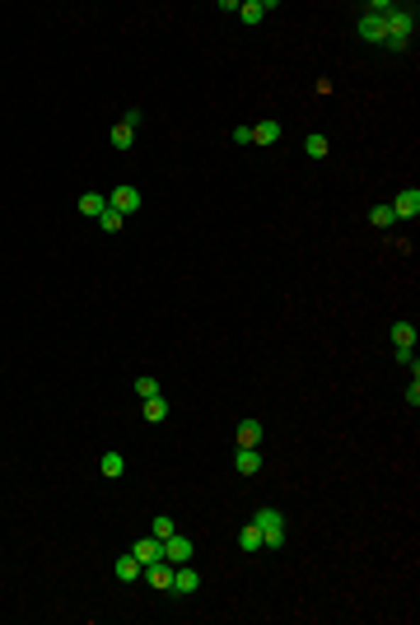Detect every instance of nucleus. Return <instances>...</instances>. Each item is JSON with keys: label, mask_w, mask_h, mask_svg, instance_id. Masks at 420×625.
I'll list each match as a JSON object with an SVG mask.
<instances>
[{"label": "nucleus", "mask_w": 420, "mask_h": 625, "mask_svg": "<svg viewBox=\"0 0 420 625\" xmlns=\"http://www.w3.org/2000/svg\"><path fill=\"white\" fill-rule=\"evenodd\" d=\"M131 140H136V131H131V126H112V150H131Z\"/></svg>", "instance_id": "22"}, {"label": "nucleus", "mask_w": 420, "mask_h": 625, "mask_svg": "<svg viewBox=\"0 0 420 625\" xmlns=\"http://www.w3.org/2000/svg\"><path fill=\"white\" fill-rule=\"evenodd\" d=\"M112 574H117V583H136V579H140V560L126 551V556L112 560Z\"/></svg>", "instance_id": "11"}, {"label": "nucleus", "mask_w": 420, "mask_h": 625, "mask_svg": "<svg viewBox=\"0 0 420 625\" xmlns=\"http://www.w3.org/2000/svg\"><path fill=\"white\" fill-rule=\"evenodd\" d=\"M407 406H411V411L420 406V383H416V378H411V388H407Z\"/></svg>", "instance_id": "27"}, {"label": "nucleus", "mask_w": 420, "mask_h": 625, "mask_svg": "<svg viewBox=\"0 0 420 625\" xmlns=\"http://www.w3.org/2000/svg\"><path fill=\"white\" fill-rule=\"evenodd\" d=\"M304 154H309V159H327V135H309V140H304Z\"/></svg>", "instance_id": "23"}, {"label": "nucleus", "mask_w": 420, "mask_h": 625, "mask_svg": "<svg viewBox=\"0 0 420 625\" xmlns=\"http://www.w3.org/2000/svg\"><path fill=\"white\" fill-rule=\"evenodd\" d=\"M99 224H103V229H108V234H117V229H122V224H126V215H122V210H112V205H108V210L99 215Z\"/></svg>", "instance_id": "25"}, {"label": "nucleus", "mask_w": 420, "mask_h": 625, "mask_svg": "<svg viewBox=\"0 0 420 625\" xmlns=\"http://www.w3.org/2000/svg\"><path fill=\"white\" fill-rule=\"evenodd\" d=\"M392 346L397 350H416V327L402 317V322H392Z\"/></svg>", "instance_id": "16"}, {"label": "nucleus", "mask_w": 420, "mask_h": 625, "mask_svg": "<svg viewBox=\"0 0 420 625\" xmlns=\"http://www.w3.org/2000/svg\"><path fill=\"white\" fill-rule=\"evenodd\" d=\"M197 588H201V574L192 570V560L187 565H173V588L168 592H197Z\"/></svg>", "instance_id": "7"}, {"label": "nucleus", "mask_w": 420, "mask_h": 625, "mask_svg": "<svg viewBox=\"0 0 420 625\" xmlns=\"http://www.w3.org/2000/svg\"><path fill=\"white\" fill-rule=\"evenodd\" d=\"M140 415H145V424L168 420V402H164V392H159V397H145V402H140Z\"/></svg>", "instance_id": "14"}, {"label": "nucleus", "mask_w": 420, "mask_h": 625, "mask_svg": "<svg viewBox=\"0 0 420 625\" xmlns=\"http://www.w3.org/2000/svg\"><path fill=\"white\" fill-rule=\"evenodd\" d=\"M131 556L140 560V570H145L150 560H159V556H164V541H159V536H140V541L131 546Z\"/></svg>", "instance_id": "12"}, {"label": "nucleus", "mask_w": 420, "mask_h": 625, "mask_svg": "<svg viewBox=\"0 0 420 625\" xmlns=\"http://www.w3.org/2000/svg\"><path fill=\"white\" fill-rule=\"evenodd\" d=\"M233 467H238V476H257L262 471V448H238L233 453Z\"/></svg>", "instance_id": "9"}, {"label": "nucleus", "mask_w": 420, "mask_h": 625, "mask_svg": "<svg viewBox=\"0 0 420 625\" xmlns=\"http://www.w3.org/2000/svg\"><path fill=\"white\" fill-rule=\"evenodd\" d=\"M140 579H150V588L168 592V588H173V565H168V560L159 556V560H150V565L140 570Z\"/></svg>", "instance_id": "4"}, {"label": "nucleus", "mask_w": 420, "mask_h": 625, "mask_svg": "<svg viewBox=\"0 0 420 625\" xmlns=\"http://www.w3.org/2000/svg\"><path fill=\"white\" fill-rule=\"evenodd\" d=\"M271 10H276V0H248V5H238V19H243L248 28H257Z\"/></svg>", "instance_id": "6"}, {"label": "nucleus", "mask_w": 420, "mask_h": 625, "mask_svg": "<svg viewBox=\"0 0 420 625\" xmlns=\"http://www.w3.org/2000/svg\"><path fill=\"white\" fill-rule=\"evenodd\" d=\"M108 205H112V210H122V215H136V210H140V191H136V187H117L108 196Z\"/></svg>", "instance_id": "8"}, {"label": "nucleus", "mask_w": 420, "mask_h": 625, "mask_svg": "<svg viewBox=\"0 0 420 625\" xmlns=\"http://www.w3.org/2000/svg\"><path fill=\"white\" fill-rule=\"evenodd\" d=\"M192 556H197V541H192V536H182V532L164 536V560L168 565H187Z\"/></svg>", "instance_id": "3"}, {"label": "nucleus", "mask_w": 420, "mask_h": 625, "mask_svg": "<svg viewBox=\"0 0 420 625\" xmlns=\"http://www.w3.org/2000/svg\"><path fill=\"white\" fill-rule=\"evenodd\" d=\"M238 448H262V420H238Z\"/></svg>", "instance_id": "15"}, {"label": "nucleus", "mask_w": 420, "mask_h": 625, "mask_svg": "<svg viewBox=\"0 0 420 625\" xmlns=\"http://www.w3.org/2000/svg\"><path fill=\"white\" fill-rule=\"evenodd\" d=\"M392 215H397V220H416V215H420V191L402 187L397 196H392Z\"/></svg>", "instance_id": "5"}, {"label": "nucleus", "mask_w": 420, "mask_h": 625, "mask_svg": "<svg viewBox=\"0 0 420 625\" xmlns=\"http://www.w3.org/2000/svg\"><path fill=\"white\" fill-rule=\"evenodd\" d=\"M159 392H164V388H159L155 373H140V378H136V397H140V402H145V397H159Z\"/></svg>", "instance_id": "20"}, {"label": "nucleus", "mask_w": 420, "mask_h": 625, "mask_svg": "<svg viewBox=\"0 0 420 625\" xmlns=\"http://www.w3.org/2000/svg\"><path fill=\"white\" fill-rule=\"evenodd\" d=\"M173 532H177V523H173L168 514H159L155 523H150V536H159V541H164V536H173Z\"/></svg>", "instance_id": "21"}, {"label": "nucleus", "mask_w": 420, "mask_h": 625, "mask_svg": "<svg viewBox=\"0 0 420 625\" xmlns=\"http://www.w3.org/2000/svg\"><path fill=\"white\" fill-rule=\"evenodd\" d=\"M355 33H360V43H374V47L387 38V33H383V19H374V14H360V23H355Z\"/></svg>", "instance_id": "10"}, {"label": "nucleus", "mask_w": 420, "mask_h": 625, "mask_svg": "<svg viewBox=\"0 0 420 625\" xmlns=\"http://www.w3.org/2000/svg\"><path fill=\"white\" fill-rule=\"evenodd\" d=\"M383 47L392 52H411V33H416V5H392L383 14Z\"/></svg>", "instance_id": "1"}, {"label": "nucleus", "mask_w": 420, "mask_h": 625, "mask_svg": "<svg viewBox=\"0 0 420 625\" xmlns=\"http://www.w3.org/2000/svg\"><path fill=\"white\" fill-rule=\"evenodd\" d=\"M99 471H103L108 480H117V476L126 471V458H122V453H103V458H99Z\"/></svg>", "instance_id": "17"}, {"label": "nucleus", "mask_w": 420, "mask_h": 625, "mask_svg": "<svg viewBox=\"0 0 420 625\" xmlns=\"http://www.w3.org/2000/svg\"><path fill=\"white\" fill-rule=\"evenodd\" d=\"M238 546H243L248 556H257V551H262V532H257V523H243V532H238Z\"/></svg>", "instance_id": "19"}, {"label": "nucleus", "mask_w": 420, "mask_h": 625, "mask_svg": "<svg viewBox=\"0 0 420 625\" xmlns=\"http://www.w3.org/2000/svg\"><path fill=\"white\" fill-rule=\"evenodd\" d=\"M392 220H397V215H392V205H374V210H369V224H374V229H387Z\"/></svg>", "instance_id": "24"}, {"label": "nucleus", "mask_w": 420, "mask_h": 625, "mask_svg": "<svg viewBox=\"0 0 420 625\" xmlns=\"http://www.w3.org/2000/svg\"><path fill=\"white\" fill-rule=\"evenodd\" d=\"M253 523H257V532H262V546H271V551H280L285 546V514H280V509H271V504H262V509H257L253 514Z\"/></svg>", "instance_id": "2"}, {"label": "nucleus", "mask_w": 420, "mask_h": 625, "mask_svg": "<svg viewBox=\"0 0 420 625\" xmlns=\"http://www.w3.org/2000/svg\"><path fill=\"white\" fill-rule=\"evenodd\" d=\"M280 135H285V126L266 117V122H257V126H253V145H262V150H266V145H276Z\"/></svg>", "instance_id": "13"}, {"label": "nucleus", "mask_w": 420, "mask_h": 625, "mask_svg": "<svg viewBox=\"0 0 420 625\" xmlns=\"http://www.w3.org/2000/svg\"><path fill=\"white\" fill-rule=\"evenodd\" d=\"M79 210H84V215H94V220H99V215L108 210V196H103V191H84V196H79Z\"/></svg>", "instance_id": "18"}, {"label": "nucleus", "mask_w": 420, "mask_h": 625, "mask_svg": "<svg viewBox=\"0 0 420 625\" xmlns=\"http://www.w3.org/2000/svg\"><path fill=\"white\" fill-rule=\"evenodd\" d=\"M233 145H253V126H233Z\"/></svg>", "instance_id": "26"}]
</instances>
